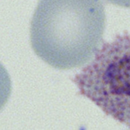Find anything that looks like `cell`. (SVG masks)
Listing matches in <instances>:
<instances>
[{"label":"cell","instance_id":"cell-1","mask_svg":"<svg viewBox=\"0 0 130 130\" xmlns=\"http://www.w3.org/2000/svg\"><path fill=\"white\" fill-rule=\"evenodd\" d=\"M104 27L105 13L101 2L43 0L31 19V47L53 68H79L95 56Z\"/></svg>","mask_w":130,"mask_h":130},{"label":"cell","instance_id":"cell-2","mask_svg":"<svg viewBox=\"0 0 130 130\" xmlns=\"http://www.w3.org/2000/svg\"><path fill=\"white\" fill-rule=\"evenodd\" d=\"M73 81L81 95L130 128V36L127 32L104 43Z\"/></svg>","mask_w":130,"mask_h":130}]
</instances>
